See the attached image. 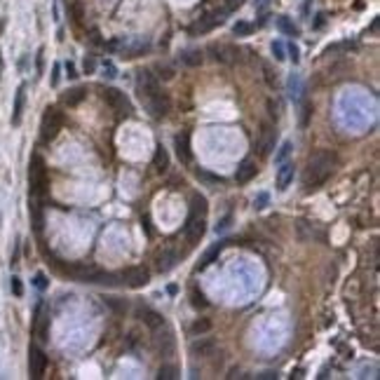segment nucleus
Listing matches in <instances>:
<instances>
[{
  "mask_svg": "<svg viewBox=\"0 0 380 380\" xmlns=\"http://www.w3.org/2000/svg\"><path fill=\"white\" fill-rule=\"evenodd\" d=\"M338 164V158L336 153H331V150H319L317 155L310 158L307 162V171H305V188L307 190H315L319 188L322 183H326L331 179V174H333V169Z\"/></svg>",
  "mask_w": 380,
  "mask_h": 380,
  "instance_id": "obj_1",
  "label": "nucleus"
},
{
  "mask_svg": "<svg viewBox=\"0 0 380 380\" xmlns=\"http://www.w3.org/2000/svg\"><path fill=\"white\" fill-rule=\"evenodd\" d=\"M28 190L33 197H42L47 192V167L40 155H33L28 164Z\"/></svg>",
  "mask_w": 380,
  "mask_h": 380,
  "instance_id": "obj_2",
  "label": "nucleus"
},
{
  "mask_svg": "<svg viewBox=\"0 0 380 380\" xmlns=\"http://www.w3.org/2000/svg\"><path fill=\"white\" fill-rule=\"evenodd\" d=\"M61 125H63V113L59 108L50 106L42 115V122H40V141L42 143H50L56 138V134L61 132Z\"/></svg>",
  "mask_w": 380,
  "mask_h": 380,
  "instance_id": "obj_3",
  "label": "nucleus"
},
{
  "mask_svg": "<svg viewBox=\"0 0 380 380\" xmlns=\"http://www.w3.org/2000/svg\"><path fill=\"white\" fill-rule=\"evenodd\" d=\"M104 101L110 106L113 110H115V115L120 117V120L132 115V104H129V99H127L120 89H113V87L104 89Z\"/></svg>",
  "mask_w": 380,
  "mask_h": 380,
  "instance_id": "obj_4",
  "label": "nucleus"
},
{
  "mask_svg": "<svg viewBox=\"0 0 380 380\" xmlns=\"http://www.w3.org/2000/svg\"><path fill=\"white\" fill-rule=\"evenodd\" d=\"M143 101V106H146V110L150 113L153 117H164L171 110V99H169V94H164L162 89L160 92H155V94L146 96V99H141Z\"/></svg>",
  "mask_w": 380,
  "mask_h": 380,
  "instance_id": "obj_5",
  "label": "nucleus"
},
{
  "mask_svg": "<svg viewBox=\"0 0 380 380\" xmlns=\"http://www.w3.org/2000/svg\"><path fill=\"white\" fill-rule=\"evenodd\" d=\"M207 52L211 54L214 61H218V63H237L240 61V50H237L235 45H225V42H221V45H209Z\"/></svg>",
  "mask_w": 380,
  "mask_h": 380,
  "instance_id": "obj_6",
  "label": "nucleus"
},
{
  "mask_svg": "<svg viewBox=\"0 0 380 380\" xmlns=\"http://www.w3.org/2000/svg\"><path fill=\"white\" fill-rule=\"evenodd\" d=\"M45 369H47V354L38 345H31L28 348V373H31V378H35V380L42 378Z\"/></svg>",
  "mask_w": 380,
  "mask_h": 380,
  "instance_id": "obj_7",
  "label": "nucleus"
},
{
  "mask_svg": "<svg viewBox=\"0 0 380 380\" xmlns=\"http://www.w3.org/2000/svg\"><path fill=\"white\" fill-rule=\"evenodd\" d=\"M221 24H223V12H209V14L200 17V19L190 26V33H192V35H197V33H209V31H214L216 26H221Z\"/></svg>",
  "mask_w": 380,
  "mask_h": 380,
  "instance_id": "obj_8",
  "label": "nucleus"
},
{
  "mask_svg": "<svg viewBox=\"0 0 380 380\" xmlns=\"http://www.w3.org/2000/svg\"><path fill=\"white\" fill-rule=\"evenodd\" d=\"M122 274V284L132 286V289H141V286H146L150 282V272H148L146 268H127Z\"/></svg>",
  "mask_w": 380,
  "mask_h": 380,
  "instance_id": "obj_9",
  "label": "nucleus"
},
{
  "mask_svg": "<svg viewBox=\"0 0 380 380\" xmlns=\"http://www.w3.org/2000/svg\"><path fill=\"white\" fill-rule=\"evenodd\" d=\"M136 317L143 322V324H146L148 328H155V331H158V328L164 326V317L160 315L158 310H153V307H138Z\"/></svg>",
  "mask_w": 380,
  "mask_h": 380,
  "instance_id": "obj_10",
  "label": "nucleus"
},
{
  "mask_svg": "<svg viewBox=\"0 0 380 380\" xmlns=\"http://www.w3.org/2000/svg\"><path fill=\"white\" fill-rule=\"evenodd\" d=\"M183 232H186V237H188L190 244H197L202 240V235L207 232V223H204V218H188Z\"/></svg>",
  "mask_w": 380,
  "mask_h": 380,
  "instance_id": "obj_11",
  "label": "nucleus"
},
{
  "mask_svg": "<svg viewBox=\"0 0 380 380\" xmlns=\"http://www.w3.org/2000/svg\"><path fill=\"white\" fill-rule=\"evenodd\" d=\"M256 174H258L256 162H253L251 158H246V160H242V162H240V167H237V171H235V181H237L240 186H244V183H249Z\"/></svg>",
  "mask_w": 380,
  "mask_h": 380,
  "instance_id": "obj_12",
  "label": "nucleus"
},
{
  "mask_svg": "<svg viewBox=\"0 0 380 380\" xmlns=\"http://www.w3.org/2000/svg\"><path fill=\"white\" fill-rule=\"evenodd\" d=\"M176 263H179V253L174 251V249H162V251L155 256V268H158V272H169Z\"/></svg>",
  "mask_w": 380,
  "mask_h": 380,
  "instance_id": "obj_13",
  "label": "nucleus"
},
{
  "mask_svg": "<svg viewBox=\"0 0 380 380\" xmlns=\"http://www.w3.org/2000/svg\"><path fill=\"white\" fill-rule=\"evenodd\" d=\"M174 146H176V155L183 164H190L192 162V150H190V134L188 132H181L176 141H174Z\"/></svg>",
  "mask_w": 380,
  "mask_h": 380,
  "instance_id": "obj_14",
  "label": "nucleus"
},
{
  "mask_svg": "<svg viewBox=\"0 0 380 380\" xmlns=\"http://www.w3.org/2000/svg\"><path fill=\"white\" fill-rule=\"evenodd\" d=\"M216 350V340L214 338H200L195 343H190V354L192 357H211Z\"/></svg>",
  "mask_w": 380,
  "mask_h": 380,
  "instance_id": "obj_15",
  "label": "nucleus"
},
{
  "mask_svg": "<svg viewBox=\"0 0 380 380\" xmlns=\"http://www.w3.org/2000/svg\"><path fill=\"white\" fill-rule=\"evenodd\" d=\"M274 138H277V132H274V127L265 122V125L261 127V141H258V150H261V155H268V153L272 150Z\"/></svg>",
  "mask_w": 380,
  "mask_h": 380,
  "instance_id": "obj_16",
  "label": "nucleus"
},
{
  "mask_svg": "<svg viewBox=\"0 0 380 380\" xmlns=\"http://www.w3.org/2000/svg\"><path fill=\"white\" fill-rule=\"evenodd\" d=\"M294 162H282L279 164V171H277V190H286L291 186V181H294Z\"/></svg>",
  "mask_w": 380,
  "mask_h": 380,
  "instance_id": "obj_17",
  "label": "nucleus"
},
{
  "mask_svg": "<svg viewBox=\"0 0 380 380\" xmlns=\"http://www.w3.org/2000/svg\"><path fill=\"white\" fill-rule=\"evenodd\" d=\"M207 216V197L200 195V192H195L192 197H190V214L188 218H204Z\"/></svg>",
  "mask_w": 380,
  "mask_h": 380,
  "instance_id": "obj_18",
  "label": "nucleus"
},
{
  "mask_svg": "<svg viewBox=\"0 0 380 380\" xmlns=\"http://www.w3.org/2000/svg\"><path fill=\"white\" fill-rule=\"evenodd\" d=\"M174 343H176V340H174V333H171V331H162V333L155 336V348H158V352H162L164 357L174 352Z\"/></svg>",
  "mask_w": 380,
  "mask_h": 380,
  "instance_id": "obj_19",
  "label": "nucleus"
},
{
  "mask_svg": "<svg viewBox=\"0 0 380 380\" xmlns=\"http://www.w3.org/2000/svg\"><path fill=\"white\" fill-rule=\"evenodd\" d=\"M228 242H216V244H211L207 251L202 253V258H200V263H197V270H204L207 265H211L216 258H218V253L223 251V246H225Z\"/></svg>",
  "mask_w": 380,
  "mask_h": 380,
  "instance_id": "obj_20",
  "label": "nucleus"
},
{
  "mask_svg": "<svg viewBox=\"0 0 380 380\" xmlns=\"http://www.w3.org/2000/svg\"><path fill=\"white\" fill-rule=\"evenodd\" d=\"M24 104H26V84H19L17 96H14V113H12V125H19L24 115Z\"/></svg>",
  "mask_w": 380,
  "mask_h": 380,
  "instance_id": "obj_21",
  "label": "nucleus"
},
{
  "mask_svg": "<svg viewBox=\"0 0 380 380\" xmlns=\"http://www.w3.org/2000/svg\"><path fill=\"white\" fill-rule=\"evenodd\" d=\"M33 331L38 333L40 340H47L50 336V315H42L40 317V307L35 310V322H33Z\"/></svg>",
  "mask_w": 380,
  "mask_h": 380,
  "instance_id": "obj_22",
  "label": "nucleus"
},
{
  "mask_svg": "<svg viewBox=\"0 0 380 380\" xmlns=\"http://www.w3.org/2000/svg\"><path fill=\"white\" fill-rule=\"evenodd\" d=\"M87 99V87H73V89H68L66 94H61V104L66 106H78L80 101Z\"/></svg>",
  "mask_w": 380,
  "mask_h": 380,
  "instance_id": "obj_23",
  "label": "nucleus"
},
{
  "mask_svg": "<svg viewBox=\"0 0 380 380\" xmlns=\"http://www.w3.org/2000/svg\"><path fill=\"white\" fill-rule=\"evenodd\" d=\"M181 63H186V66H202L204 61V52L202 50H183L179 54Z\"/></svg>",
  "mask_w": 380,
  "mask_h": 380,
  "instance_id": "obj_24",
  "label": "nucleus"
},
{
  "mask_svg": "<svg viewBox=\"0 0 380 380\" xmlns=\"http://www.w3.org/2000/svg\"><path fill=\"white\" fill-rule=\"evenodd\" d=\"M153 167L158 169L160 174H162V171H167V167H169V153L164 150V146H158V148H155V158H153Z\"/></svg>",
  "mask_w": 380,
  "mask_h": 380,
  "instance_id": "obj_25",
  "label": "nucleus"
},
{
  "mask_svg": "<svg viewBox=\"0 0 380 380\" xmlns=\"http://www.w3.org/2000/svg\"><path fill=\"white\" fill-rule=\"evenodd\" d=\"M277 28L284 33V35H291V38H298V33H300V31H298V26H296L289 17H284V14H282V17H277Z\"/></svg>",
  "mask_w": 380,
  "mask_h": 380,
  "instance_id": "obj_26",
  "label": "nucleus"
},
{
  "mask_svg": "<svg viewBox=\"0 0 380 380\" xmlns=\"http://www.w3.org/2000/svg\"><path fill=\"white\" fill-rule=\"evenodd\" d=\"M174 75H176V68H174L171 63L160 61L158 66H155V78H158V80H171Z\"/></svg>",
  "mask_w": 380,
  "mask_h": 380,
  "instance_id": "obj_27",
  "label": "nucleus"
},
{
  "mask_svg": "<svg viewBox=\"0 0 380 380\" xmlns=\"http://www.w3.org/2000/svg\"><path fill=\"white\" fill-rule=\"evenodd\" d=\"M158 378L160 380H174L179 378V366L176 364H162L158 371Z\"/></svg>",
  "mask_w": 380,
  "mask_h": 380,
  "instance_id": "obj_28",
  "label": "nucleus"
},
{
  "mask_svg": "<svg viewBox=\"0 0 380 380\" xmlns=\"http://www.w3.org/2000/svg\"><path fill=\"white\" fill-rule=\"evenodd\" d=\"M211 331V319H195L192 324H190V333L192 336H202V333H207Z\"/></svg>",
  "mask_w": 380,
  "mask_h": 380,
  "instance_id": "obj_29",
  "label": "nucleus"
},
{
  "mask_svg": "<svg viewBox=\"0 0 380 380\" xmlns=\"http://www.w3.org/2000/svg\"><path fill=\"white\" fill-rule=\"evenodd\" d=\"M106 305L110 307V310H115L117 315H125L127 310H129V303L122 300V298H106Z\"/></svg>",
  "mask_w": 380,
  "mask_h": 380,
  "instance_id": "obj_30",
  "label": "nucleus"
},
{
  "mask_svg": "<svg viewBox=\"0 0 380 380\" xmlns=\"http://www.w3.org/2000/svg\"><path fill=\"white\" fill-rule=\"evenodd\" d=\"M291 150H294V143H291V141H284V143H282V148L277 150V155H274V162H277V164L286 162V160H289V155H291Z\"/></svg>",
  "mask_w": 380,
  "mask_h": 380,
  "instance_id": "obj_31",
  "label": "nucleus"
},
{
  "mask_svg": "<svg viewBox=\"0 0 380 380\" xmlns=\"http://www.w3.org/2000/svg\"><path fill=\"white\" fill-rule=\"evenodd\" d=\"M31 216H33V225H35V230L40 232L42 225H45V218H42V211H40V204H31Z\"/></svg>",
  "mask_w": 380,
  "mask_h": 380,
  "instance_id": "obj_32",
  "label": "nucleus"
},
{
  "mask_svg": "<svg viewBox=\"0 0 380 380\" xmlns=\"http://www.w3.org/2000/svg\"><path fill=\"white\" fill-rule=\"evenodd\" d=\"M232 33H235L237 38H244V35H251L253 33V26L246 24V21H237V24L232 26Z\"/></svg>",
  "mask_w": 380,
  "mask_h": 380,
  "instance_id": "obj_33",
  "label": "nucleus"
},
{
  "mask_svg": "<svg viewBox=\"0 0 380 380\" xmlns=\"http://www.w3.org/2000/svg\"><path fill=\"white\" fill-rule=\"evenodd\" d=\"M190 300H192L195 307H209V300H207V296L202 294L200 289H192L190 291Z\"/></svg>",
  "mask_w": 380,
  "mask_h": 380,
  "instance_id": "obj_34",
  "label": "nucleus"
},
{
  "mask_svg": "<svg viewBox=\"0 0 380 380\" xmlns=\"http://www.w3.org/2000/svg\"><path fill=\"white\" fill-rule=\"evenodd\" d=\"M289 92H291V96L294 99H300V94H303V87H300V78L298 75H291L289 78Z\"/></svg>",
  "mask_w": 380,
  "mask_h": 380,
  "instance_id": "obj_35",
  "label": "nucleus"
},
{
  "mask_svg": "<svg viewBox=\"0 0 380 380\" xmlns=\"http://www.w3.org/2000/svg\"><path fill=\"white\" fill-rule=\"evenodd\" d=\"M263 71H265V82L270 84V87H277V71H272V66L270 63H263Z\"/></svg>",
  "mask_w": 380,
  "mask_h": 380,
  "instance_id": "obj_36",
  "label": "nucleus"
},
{
  "mask_svg": "<svg viewBox=\"0 0 380 380\" xmlns=\"http://www.w3.org/2000/svg\"><path fill=\"white\" fill-rule=\"evenodd\" d=\"M197 179L204 181V183H221V176H216V174H209L207 169H197Z\"/></svg>",
  "mask_w": 380,
  "mask_h": 380,
  "instance_id": "obj_37",
  "label": "nucleus"
},
{
  "mask_svg": "<svg viewBox=\"0 0 380 380\" xmlns=\"http://www.w3.org/2000/svg\"><path fill=\"white\" fill-rule=\"evenodd\" d=\"M272 54H274V59H277V61H284V59H286V47H284V42L274 40V42H272Z\"/></svg>",
  "mask_w": 380,
  "mask_h": 380,
  "instance_id": "obj_38",
  "label": "nucleus"
},
{
  "mask_svg": "<svg viewBox=\"0 0 380 380\" xmlns=\"http://www.w3.org/2000/svg\"><path fill=\"white\" fill-rule=\"evenodd\" d=\"M286 54H289L286 59H291L294 63L300 61V50H298V45H296V42H289V45H286Z\"/></svg>",
  "mask_w": 380,
  "mask_h": 380,
  "instance_id": "obj_39",
  "label": "nucleus"
},
{
  "mask_svg": "<svg viewBox=\"0 0 380 380\" xmlns=\"http://www.w3.org/2000/svg\"><path fill=\"white\" fill-rule=\"evenodd\" d=\"M268 202H270V195H268V192H258L256 200H253V207H256V209H265Z\"/></svg>",
  "mask_w": 380,
  "mask_h": 380,
  "instance_id": "obj_40",
  "label": "nucleus"
},
{
  "mask_svg": "<svg viewBox=\"0 0 380 380\" xmlns=\"http://www.w3.org/2000/svg\"><path fill=\"white\" fill-rule=\"evenodd\" d=\"M82 71L87 75H92L96 71V59L94 56H84V61H82Z\"/></svg>",
  "mask_w": 380,
  "mask_h": 380,
  "instance_id": "obj_41",
  "label": "nucleus"
},
{
  "mask_svg": "<svg viewBox=\"0 0 380 380\" xmlns=\"http://www.w3.org/2000/svg\"><path fill=\"white\" fill-rule=\"evenodd\" d=\"M104 75H106V78H117V68H115V63H113V61H108V59L104 61Z\"/></svg>",
  "mask_w": 380,
  "mask_h": 380,
  "instance_id": "obj_42",
  "label": "nucleus"
},
{
  "mask_svg": "<svg viewBox=\"0 0 380 380\" xmlns=\"http://www.w3.org/2000/svg\"><path fill=\"white\" fill-rule=\"evenodd\" d=\"M42 66H45V47H40L38 54H35V71H38V75H42Z\"/></svg>",
  "mask_w": 380,
  "mask_h": 380,
  "instance_id": "obj_43",
  "label": "nucleus"
},
{
  "mask_svg": "<svg viewBox=\"0 0 380 380\" xmlns=\"http://www.w3.org/2000/svg\"><path fill=\"white\" fill-rule=\"evenodd\" d=\"M230 223H232V216L228 214V216H223L221 221H218V225H216V232H225L228 228H230Z\"/></svg>",
  "mask_w": 380,
  "mask_h": 380,
  "instance_id": "obj_44",
  "label": "nucleus"
},
{
  "mask_svg": "<svg viewBox=\"0 0 380 380\" xmlns=\"http://www.w3.org/2000/svg\"><path fill=\"white\" fill-rule=\"evenodd\" d=\"M33 284H35V289L45 291V289H47V277H45L42 272H38V274H35V279H33Z\"/></svg>",
  "mask_w": 380,
  "mask_h": 380,
  "instance_id": "obj_45",
  "label": "nucleus"
},
{
  "mask_svg": "<svg viewBox=\"0 0 380 380\" xmlns=\"http://www.w3.org/2000/svg\"><path fill=\"white\" fill-rule=\"evenodd\" d=\"M12 294H14V296H24V286H21L19 277H12Z\"/></svg>",
  "mask_w": 380,
  "mask_h": 380,
  "instance_id": "obj_46",
  "label": "nucleus"
},
{
  "mask_svg": "<svg viewBox=\"0 0 380 380\" xmlns=\"http://www.w3.org/2000/svg\"><path fill=\"white\" fill-rule=\"evenodd\" d=\"M59 80H61V66H59V63H54V66H52V87H56V84H59Z\"/></svg>",
  "mask_w": 380,
  "mask_h": 380,
  "instance_id": "obj_47",
  "label": "nucleus"
},
{
  "mask_svg": "<svg viewBox=\"0 0 380 380\" xmlns=\"http://www.w3.org/2000/svg\"><path fill=\"white\" fill-rule=\"evenodd\" d=\"M223 5H225V12H232L242 5V0H223Z\"/></svg>",
  "mask_w": 380,
  "mask_h": 380,
  "instance_id": "obj_48",
  "label": "nucleus"
},
{
  "mask_svg": "<svg viewBox=\"0 0 380 380\" xmlns=\"http://www.w3.org/2000/svg\"><path fill=\"white\" fill-rule=\"evenodd\" d=\"M66 73H68V78H71V80H73V78H78V71H75V66L71 61L66 63Z\"/></svg>",
  "mask_w": 380,
  "mask_h": 380,
  "instance_id": "obj_49",
  "label": "nucleus"
},
{
  "mask_svg": "<svg viewBox=\"0 0 380 380\" xmlns=\"http://www.w3.org/2000/svg\"><path fill=\"white\" fill-rule=\"evenodd\" d=\"M258 378H261V380H274V378H277V373H272V371H265V373H261Z\"/></svg>",
  "mask_w": 380,
  "mask_h": 380,
  "instance_id": "obj_50",
  "label": "nucleus"
},
{
  "mask_svg": "<svg viewBox=\"0 0 380 380\" xmlns=\"http://www.w3.org/2000/svg\"><path fill=\"white\" fill-rule=\"evenodd\" d=\"M310 110H312V106L305 104V108H303V125H307V117H310Z\"/></svg>",
  "mask_w": 380,
  "mask_h": 380,
  "instance_id": "obj_51",
  "label": "nucleus"
},
{
  "mask_svg": "<svg viewBox=\"0 0 380 380\" xmlns=\"http://www.w3.org/2000/svg\"><path fill=\"white\" fill-rule=\"evenodd\" d=\"M143 223H146V232H148V237H153V225H150V218H148V216H143Z\"/></svg>",
  "mask_w": 380,
  "mask_h": 380,
  "instance_id": "obj_52",
  "label": "nucleus"
},
{
  "mask_svg": "<svg viewBox=\"0 0 380 380\" xmlns=\"http://www.w3.org/2000/svg\"><path fill=\"white\" fill-rule=\"evenodd\" d=\"M268 2H270V0H256V10H258V12L265 10V7H268Z\"/></svg>",
  "mask_w": 380,
  "mask_h": 380,
  "instance_id": "obj_53",
  "label": "nucleus"
},
{
  "mask_svg": "<svg viewBox=\"0 0 380 380\" xmlns=\"http://www.w3.org/2000/svg\"><path fill=\"white\" fill-rule=\"evenodd\" d=\"M324 26V14H317V21H315V28H322Z\"/></svg>",
  "mask_w": 380,
  "mask_h": 380,
  "instance_id": "obj_54",
  "label": "nucleus"
},
{
  "mask_svg": "<svg viewBox=\"0 0 380 380\" xmlns=\"http://www.w3.org/2000/svg\"><path fill=\"white\" fill-rule=\"evenodd\" d=\"M2 66H5V63H2V52H0V73H2Z\"/></svg>",
  "mask_w": 380,
  "mask_h": 380,
  "instance_id": "obj_55",
  "label": "nucleus"
}]
</instances>
